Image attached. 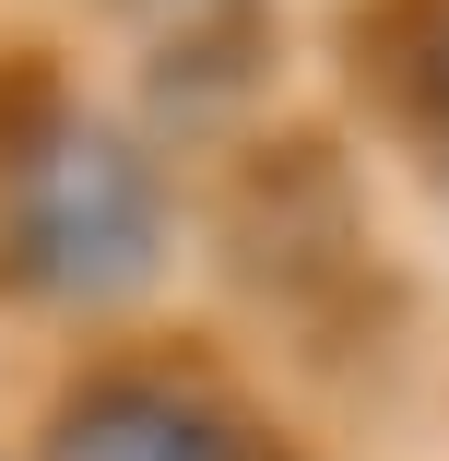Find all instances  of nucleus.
<instances>
[{
	"mask_svg": "<svg viewBox=\"0 0 449 461\" xmlns=\"http://www.w3.org/2000/svg\"><path fill=\"white\" fill-rule=\"evenodd\" d=\"M166 260L154 166L119 131H59L13 190V285L36 296H119Z\"/></svg>",
	"mask_w": 449,
	"mask_h": 461,
	"instance_id": "obj_1",
	"label": "nucleus"
},
{
	"mask_svg": "<svg viewBox=\"0 0 449 461\" xmlns=\"http://www.w3.org/2000/svg\"><path fill=\"white\" fill-rule=\"evenodd\" d=\"M48 461H248L225 414L177 402V391H107L95 414H71Z\"/></svg>",
	"mask_w": 449,
	"mask_h": 461,
	"instance_id": "obj_2",
	"label": "nucleus"
}]
</instances>
